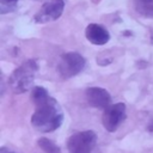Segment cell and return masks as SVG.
Here are the masks:
<instances>
[{"label":"cell","instance_id":"6da1fadb","mask_svg":"<svg viewBox=\"0 0 153 153\" xmlns=\"http://www.w3.org/2000/svg\"><path fill=\"white\" fill-rule=\"evenodd\" d=\"M36 110L31 117L32 127L41 133H49L57 129L63 122V111L48 91L42 86H35L31 93Z\"/></svg>","mask_w":153,"mask_h":153},{"label":"cell","instance_id":"7a4b0ae2","mask_svg":"<svg viewBox=\"0 0 153 153\" xmlns=\"http://www.w3.org/2000/svg\"><path fill=\"white\" fill-rule=\"evenodd\" d=\"M38 65L35 60L30 59L17 67L8 78V85L14 93H24L29 91L35 81Z\"/></svg>","mask_w":153,"mask_h":153},{"label":"cell","instance_id":"3957f363","mask_svg":"<svg viewBox=\"0 0 153 153\" xmlns=\"http://www.w3.org/2000/svg\"><path fill=\"white\" fill-rule=\"evenodd\" d=\"M97 134L92 130L74 133L67 140L69 153H99Z\"/></svg>","mask_w":153,"mask_h":153},{"label":"cell","instance_id":"277c9868","mask_svg":"<svg viewBox=\"0 0 153 153\" xmlns=\"http://www.w3.org/2000/svg\"><path fill=\"white\" fill-rule=\"evenodd\" d=\"M85 67V59L79 53L62 54L57 63V71L63 78H72L79 74Z\"/></svg>","mask_w":153,"mask_h":153},{"label":"cell","instance_id":"5b68a950","mask_svg":"<svg viewBox=\"0 0 153 153\" xmlns=\"http://www.w3.org/2000/svg\"><path fill=\"white\" fill-rule=\"evenodd\" d=\"M126 104L124 103H116V104H110L103 114V126L104 128L114 133L118 129V127L122 124V122L126 120Z\"/></svg>","mask_w":153,"mask_h":153},{"label":"cell","instance_id":"8992f818","mask_svg":"<svg viewBox=\"0 0 153 153\" xmlns=\"http://www.w3.org/2000/svg\"><path fill=\"white\" fill-rule=\"evenodd\" d=\"M65 1L63 0H48L41 10L35 14V22L38 24H44L59 19L63 12Z\"/></svg>","mask_w":153,"mask_h":153},{"label":"cell","instance_id":"52a82bcc","mask_svg":"<svg viewBox=\"0 0 153 153\" xmlns=\"http://www.w3.org/2000/svg\"><path fill=\"white\" fill-rule=\"evenodd\" d=\"M85 98L87 103L97 109H103L105 110L110 104H111V96L110 93L102 87H88L85 91Z\"/></svg>","mask_w":153,"mask_h":153},{"label":"cell","instance_id":"ba28073f","mask_svg":"<svg viewBox=\"0 0 153 153\" xmlns=\"http://www.w3.org/2000/svg\"><path fill=\"white\" fill-rule=\"evenodd\" d=\"M85 37L94 45H104L110 39L109 31L99 24H88L85 29Z\"/></svg>","mask_w":153,"mask_h":153},{"label":"cell","instance_id":"9c48e42d","mask_svg":"<svg viewBox=\"0 0 153 153\" xmlns=\"http://www.w3.org/2000/svg\"><path fill=\"white\" fill-rule=\"evenodd\" d=\"M134 6L139 14L153 18V0H134Z\"/></svg>","mask_w":153,"mask_h":153},{"label":"cell","instance_id":"30bf717a","mask_svg":"<svg viewBox=\"0 0 153 153\" xmlns=\"http://www.w3.org/2000/svg\"><path fill=\"white\" fill-rule=\"evenodd\" d=\"M37 145L44 153H60L59 146H56L51 140H49L47 137H41L37 141Z\"/></svg>","mask_w":153,"mask_h":153},{"label":"cell","instance_id":"8fae6325","mask_svg":"<svg viewBox=\"0 0 153 153\" xmlns=\"http://www.w3.org/2000/svg\"><path fill=\"white\" fill-rule=\"evenodd\" d=\"M19 0H0V14H6L16 10Z\"/></svg>","mask_w":153,"mask_h":153},{"label":"cell","instance_id":"7c38bea8","mask_svg":"<svg viewBox=\"0 0 153 153\" xmlns=\"http://www.w3.org/2000/svg\"><path fill=\"white\" fill-rule=\"evenodd\" d=\"M0 153H17V152L10 151V149H8V148H6V147H1V148H0Z\"/></svg>","mask_w":153,"mask_h":153}]
</instances>
